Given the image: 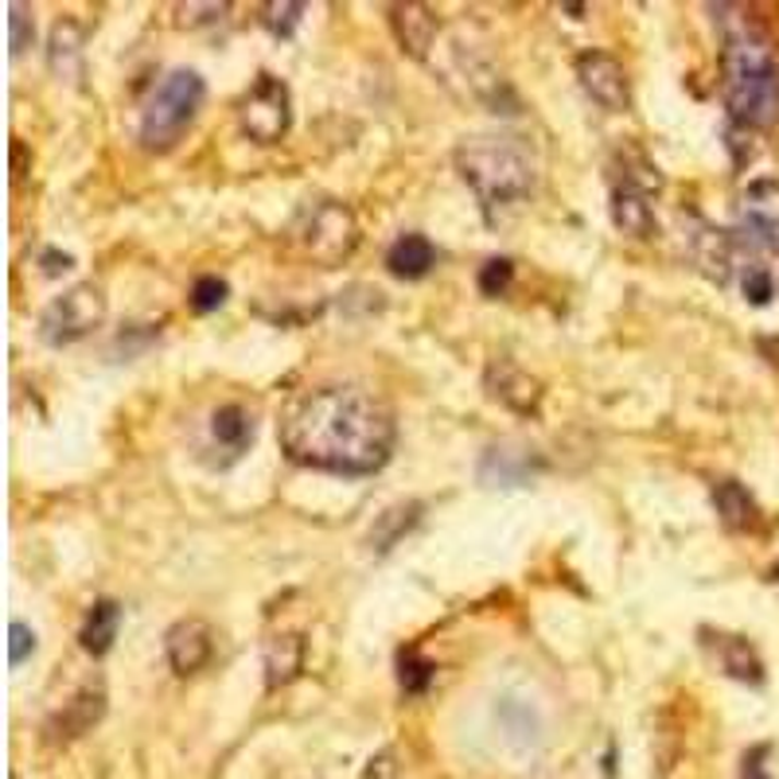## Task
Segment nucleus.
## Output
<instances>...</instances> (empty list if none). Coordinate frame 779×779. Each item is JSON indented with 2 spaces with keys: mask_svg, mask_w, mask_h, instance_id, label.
<instances>
[{
  "mask_svg": "<svg viewBox=\"0 0 779 779\" xmlns=\"http://www.w3.org/2000/svg\"><path fill=\"white\" fill-rule=\"evenodd\" d=\"M394 410L355 382L305 390L281 417L288 460L332 475H375L394 452Z\"/></svg>",
  "mask_w": 779,
  "mask_h": 779,
  "instance_id": "f257e3e1",
  "label": "nucleus"
},
{
  "mask_svg": "<svg viewBox=\"0 0 779 779\" xmlns=\"http://www.w3.org/2000/svg\"><path fill=\"white\" fill-rule=\"evenodd\" d=\"M725 106L736 126L768 129L779 121V59L771 51V39L760 27L744 20L741 27H729L725 51Z\"/></svg>",
  "mask_w": 779,
  "mask_h": 779,
  "instance_id": "f03ea898",
  "label": "nucleus"
},
{
  "mask_svg": "<svg viewBox=\"0 0 779 779\" xmlns=\"http://www.w3.org/2000/svg\"><path fill=\"white\" fill-rule=\"evenodd\" d=\"M457 172L475 199L492 211V206H511L534 191L538 184V161L522 137L511 133H480L464 137L457 144Z\"/></svg>",
  "mask_w": 779,
  "mask_h": 779,
  "instance_id": "7ed1b4c3",
  "label": "nucleus"
},
{
  "mask_svg": "<svg viewBox=\"0 0 779 779\" xmlns=\"http://www.w3.org/2000/svg\"><path fill=\"white\" fill-rule=\"evenodd\" d=\"M288 246L312 265H343L358 246L355 211L340 199H308L288 223Z\"/></svg>",
  "mask_w": 779,
  "mask_h": 779,
  "instance_id": "20e7f679",
  "label": "nucleus"
},
{
  "mask_svg": "<svg viewBox=\"0 0 779 779\" xmlns=\"http://www.w3.org/2000/svg\"><path fill=\"white\" fill-rule=\"evenodd\" d=\"M206 98V82L196 71L179 67L172 71L161 86L153 90V98L141 114V141L149 153H168L184 141L191 126H196L199 109Z\"/></svg>",
  "mask_w": 779,
  "mask_h": 779,
  "instance_id": "39448f33",
  "label": "nucleus"
},
{
  "mask_svg": "<svg viewBox=\"0 0 779 779\" xmlns=\"http://www.w3.org/2000/svg\"><path fill=\"white\" fill-rule=\"evenodd\" d=\"M106 323V293L98 285H71L67 293H59L51 305L39 316V340L47 347H71V343L86 340L90 332H98Z\"/></svg>",
  "mask_w": 779,
  "mask_h": 779,
  "instance_id": "423d86ee",
  "label": "nucleus"
},
{
  "mask_svg": "<svg viewBox=\"0 0 779 779\" xmlns=\"http://www.w3.org/2000/svg\"><path fill=\"white\" fill-rule=\"evenodd\" d=\"M238 126L253 144H278L293 126V98L285 82L273 74H258L246 98L238 102Z\"/></svg>",
  "mask_w": 779,
  "mask_h": 779,
  "instance_id": "0eeeda50",
  "label": "nucleus"
},
{
  "mask_svg": "<svg viewBox=\"0 0 779 779\" xmlns=\"http://www.w3.org/2000/svg\"><path fill=\"white\" fill-rule=\"evenodd\" d=\"M574 71H577V82H581V90L601 109H609V114H624V109L632 106L627 71H624V63H619L616 55H609V51H585V55H577Z\"/></svg>",
  "mask_w": 779,
  "mask_h": 779,
  "instance_id": "6e6552de",
  "label": "nucleus"
},
{
  "mask_svg": "<svg viewBox=\"0 0 779 779\" xmlns=\"http://www.w3.org/2000/svg\"><path fill=\"white\" fill-rule=\"evenodd\" d=\"M164 654H168V666L179 678L199 674L211 663V654H215V627L199 616L179 619V624L168 627V636H164Z\"/></svg>",
  "mask_w": 779,
  "mask_h": 779,
  "instance_id": "1a4fd4ad",
  "label": "nucleus"
},
{
  "mask_svg": "<svg viewBox=\"0 0 779 779\" xmlns=\"http://www.w3.org/2000/svg\"><path fill=\"white\" fill-rule=\"evenodd\" d=\"M484 386L499 405H507L515 413H527V417L538 413V405H542V386L522 367H515L511 358H495L484 375Z\"/></svg>",
  "mask_w": 779,
  "mask_h": 779,
  "instance_id": "9d476101",
  "label": "nucleus"
},
{
  "mask_svg": "<svg viewBox=\"0 0 779 779\" xmlns=\"http://www.w3.org/2000/svg\"><path fill=\"white\" fill-rule=\"evenodd\" d=\"M102 713H106V691L102 686H86L71 701H63V709L47 721V736L59 744L79 741L82 733H90V729L98 725Z\"/></svg>",
  "mask_w": 779,
  "mask_h": 779,
  "instance_id": "9b49d317",
  "label": "nucleus"
},
{
  "mask_svg": "<svg viewBox=\"0 0 779 779\" xmlns=\"http://www.w3.org/2000/svg\"><path fill=\"white\" fill-rule=\"evenodd\" d=\"M390 27H394L398 47L413 59H425L437 39V16L425 4H390Z\"/></svg>",
  "mask_w": 779,
  "mask_h": 779,
  "instance_id": "f8f14e48",
  "label": "nucleus"
},
{
  "mask_svg": "<svg viewBox=\"0 0 779 779\" xmlns=\"http://www.w3.org/2000/svg\"><path fill=\"white\" fill-rule=\"evenodd\" d=\"M612 223H616V231H624L627 238H651L654 234L651 199H647V191L636 188L632 179H624V184L612 188Z\"/></svg>",
  "mask_w": 779,
  "mask_h": 779,
  "instance_id": "ddd939ff",
  "label": "nucleus"
},
{
  "mask_svg": "<svg viewBox=\"0 0 779 779\" xmlns=\"http://www.w3.org/2000/svg\"><path fill=\"white\" fill-rule=\"evenodd\" d=\"M261 663H265V686L278 691L285 682H293L305 666V639L296 632H281V636H269L265 647H261Z\"/></svg>",
  "mask_w": 779,
  "mask_h": 779,
  "instance_id": "4468645a",
  "label": "nucleus"
},
{
  "mask_svg": "<svg viewBox=\"0 0 779 779\" xmlns=\"http://www.w3.org/2000/svg\"><path fill=\"white\" fill-rule=\"evenodd\" d=\"M713 511L721 519V527L733 530V534H744V530H753L760 522V507H756L753 492L741 487L736 480H721L713 487Z\"/></svg>",
  "mask_w": 779,
  "mask_h": 779,
  "instance_id": "2eb2a0df",
  "label": "nucleus"
},
{
  "mask_svg": "<svg viewBox=\"0 0 779 779\" xmlns=\"http://www.w3.org/2000/svg\"><path fill=\"white\" fill-rule=\"evenodd\" d=\"M437 265V246L425 234H402L390 250H386V269L402 281H422Z\"/></svg>",
  "mask_w": 779,
  "mask_h": 779,
  "instance_id": "dca6fc26",
  "label": "nucleus"
},
{
  "mask_svg": "<svg viewBox=\"0 0 779 779\" xmlns=\"http://www.w3.org/2000/svg\"><path fill=\"white\" fill-rule=\"evenodd\" d=\"M706 636V644L717 651V659H721V671L729 674V678H741V682H764V666H760V659H756V651H753V644L748 639H741V636H721V632H701Z\"/></svg>",
  "mask_w": 779,
  "mask_h": 779,
  "instance_id": "f3484780",
  "label": "nucleus"
},
{
  "mask_svg": "<svg viewBox=\"0 0 779 779\" xmlns=\"http://www.w3.org/2000/svg\"><path fill=\"white\" fill-rule=\"evenodd\" d=\"M117 627H121V604L109 601V597L94 601V609L86 612V619H82V632H79L82 651L94 654V659H102V654L114 647Z\"/></svg>",
  "mask_w": 779,
  "mask_h": 779,
  "instance_id": "a211bd4d",
  "label": "nucleus"
},
{
  "mask_svg": "<svg viewBox=\"0 0 779 779\" xmlns=\"http://www.w3.org/2000/svg\"><path fill=\"white\" fill-rule=\"evenodd\" d=\"M47 63L59 79L79 82L82 74V27L74 20H59L51 27V47H47Z\"/></svg>",
  "mask_w": 779,
  "mask_h": 779,
  "instance_id": "6ab92c4d",
  "label": "nucleus"
},
{
  "mask_svg": "<svg viewBox=\"0 0 779 779\" xmlns=\"http://www.w3.org/2000/svg\"><path fill=\"white\" fill-rule=\"evenodd\" d=\"M211 437L223 448H231V457H238L253 440V417L243 405H219L215 417H211Z\"/></svg>",
  "mask_w": 779,
  "mask_h": 779,
  "instance_id": "aec40b11",
  "label": "nucleus"
},
{
  "mask_svg": "<svg viewBox=\"0 0 779 779\" xmlns=\"http://www.w3.org/2000/svg\"><path fill=\"white\" fill-rule=\"evenodd\" d=\"M417 515H422V503H398V507H390L386 515H378L375 530H370V550L386 554V550L394 546L398 538L417 522Z\"/></svg>",
  "mask_w": 779,
  "mask_h": 779,
  "instance_id": "412c9836",
  "label": "nucleus"
},
{
  "mask_svg": "<svg viewBox=\"0 0 779 779\" xmlns=\"http://www.w3.org/2000/svg\"><path fill=\"white\" fill-rule=\"evenodd\" d=\"M694 258H698V265L706 269L709 278L729 281V265H733V258H729V238L721 231H701L698 246H694Z\"/></svg>",
  "mask_w": 779,
  "mask_h": 779,
  "instance_id": "4be33fe9",
  "label": "nucleus"
},
{
  "mask_svg": "<svg viewBox=\"0 0 779 779\" xmlns=\"http://www.w3.org/2000/svg\"><path fill=\"white\" fill-rule=\"evenodd\" d=\"M433 678H437V663H429L425 654L417 651L398 654V682H402L405 694H425Z\"/></svg>",
  "mask_w": 779,
  "mask_h": 779,
  "instance_id": "5701e85b",
  "label": "nucleus"
},
{
  "mask_svg": "<svg viewBox=\"0 0 779 779\" xmlns=\"http://www.w3.org/2000/svg\"><path fill=\"white\" fill-rule=\"evenodd\" d=\"M511 281H515V261L511 258H492L484 269H480L475 285H480V293L484 296H503L507 288H511Z\"/></svg>",
  "mask_w": 779,
  "mask_h": 779,
  "instance_id": "b1692460",
  "label": "nucleus"
},
{
  "mask_svg": "<svg viewBox=\"0 0 779 779\" xmlns=\"http://www.w3.org/2000/svg\"><path fill=\"white\" fill-rule=\"evenodd\" d=\"M226 281L215 278V273H206V278H199L196 285H191V308L196 312H215V308L226 305Z\"/></svg>",
  "mask_w": 779,
  "mask_h": 779,
  "instance_id": "393cba45",
  "label": "nucleus"
},
{
  "mask_svg": "<svg viewBox=\"0 0 779 779\" xmlns=\"http://www.w3.org/2000/svg\"><path fill=\"white\" fill-rule=\"evenodd\" d=\"M305 16V4H261V24L273 36H293V27Z\"/></svg>",
  "mask_w": 779,
  "mask_h": 779,
  "instance_id": "a878e982",
  "label": "nucleus"
},
{
  "mask_svg": "<svg viewBox=\"0 0 779 779\" xmlns=\"http://www.w3.org/2000/svg\"><path fill=\"white\" fill-rule=\"evenodd\" d=\"M32 39H36V24H32L27 9H24V4H9V47H12V59H20V55L32 47Z\"/></svg>",
  "mask_w": 779,
  "mask_h": 779,
  "instance_id": "bb28decb",
  "label": "nucleus"
},
{
  "mask_svg": "<svg viewBox=\"0 0 779 779\" xmlns=\"http://www.w3.org/2000/svg\"><path fill=\"white\" fill-rule=\"evenodd\" d=\"M32 651H36V632H32L27 624H20V619H12V627H9V663L20 666Z\"/></svg>",
  "mask_w": 779,
  "mask_h": 779,
  "instance_id": "cd10ccee",
  "label": "nucleus"
},
{
  "mask_svg": "<svg viewBox=\"0 0 779 779\" xmlns=\"http://www.w3.org/2000/svg\"><path fill=\"white\" fill-rule=\"evenodd\" d=\"M771 293H776V288H771V273L764 265H753L744 273V296H748L753 305H768Z\"/></svg>",
  "mask_w": 779,
  "mask_h": 779,
  "instance_id": "c85d7f7f",
  "label": "nucleus"
},
{
  "mask_svg": "<svg viewBox=\"0 0 779 779\" xmlns=\"http://www.w3.org/2000/svg\"><path fill=\"white\" fill-rule=\"evenodd\" d=\"M363 779H398L394 753H390V748H386V753H378L375 760L367 764V771H363Z\"/></svg>",
  "mask_w": 779,
  "mask_h": 779,
  "instance_id": "c756f323",
  "label": "nucleus"
},
{
  "mask_svg": "<svg viewBox=\"0 0 779 779\" xmlns=\"http://www.w3.org/2000/svg\"><path fill=\"white\" fill-rule=\"evenodd\" d=\"M764 756H768V748H753V753L744 756V771L741 779H771L768 768H764Z\"/></svg>",
  "mask_w": 779,
  "mask_h": 779,
  "instance_id": "7c9ffc66",
  "label": "nucleus"
},
{
  "mask_svg": "<svg viewBox=\"0 0 779 779\" xmlns=\"http://www.w3.org/2000/svg\"><path fill=\"white\" fill-rule=\"evenodd\" d=\"M44 261H47L44 273H51V278H55V273H59V269H71V265H74L71 253H44Z\"/></svg>",
  "mask_w": 779,
  "mask_h": 779,
  "instance_id": "2f4dec72",
  "label": "nucleus"
},
{
  "mask_svg": "<svg viewBox=\"0 0 779 779\" xmlns=\"http://www.w3.org/2000/svg\"><path fill=\"white\" fill-rule=\"evenodd\" d=\"M12 176H16V179L24 176V144H20V141L12 144Z\"/></svg>",
  "mask_w": 779,
  "mask_h": 779,
  "instance_id": "473e14b6",
  "label": "nucleus"
}]
</instances>
